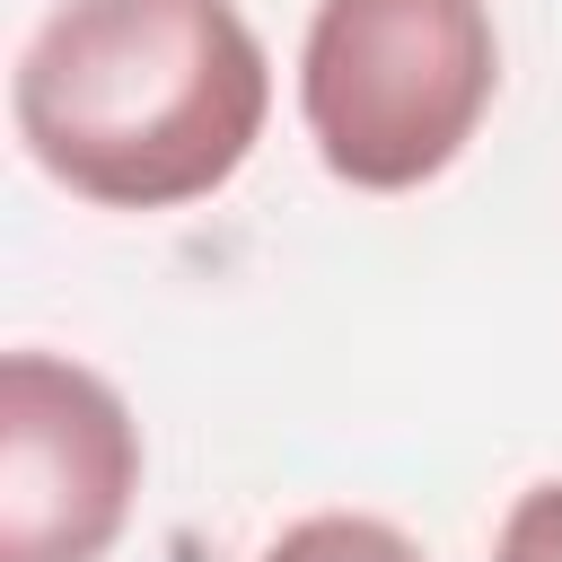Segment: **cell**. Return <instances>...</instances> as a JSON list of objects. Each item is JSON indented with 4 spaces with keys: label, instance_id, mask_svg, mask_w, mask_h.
<instances>
[{
    "label": "cell",
    "instance_id": "6da1fadb",
    "mask_svg": "<svg viewBox=\"0 0 562 562\" xmlns=\"http://www.w3.org/2000/svg\"><path fill=\"white\" fill-rule=\"evenodd\" d=\"M26 158L97 211L220 193L272 114V61L237 0H61L9 88Z\"/></svg>",
    "mask_w": 562,
    "mask_h": 562
},
{
    "label": "cell",
    "instance_id": "7a4b0ae2",
    "mask_svg": "<svg viewBox=\"0 0 562 562\" xmlns=\"http://www.w3.org/2000/svg\"><path fill=\"white\" fill-rule=\"evenodd\" d=\"M501 88L483 0H316L299 44V114L316 158L360 193L430 184Z\"/></svg>",
    "mask_w": 562,
    "mask_h": 562
},
{
    "label": "cell",
    "instance_id": "3957f363",
    "mask_svg": "<svg viewBox=\"0 0 562 562\" xmlns=\"http://www.w3.org/2000/svg\"><path fill=\"white\" fill-rule=\"evenodd\" d=\"M140 492L123 395L53 351L0 360V562H105Z\"/></svg>",
    "mask_w": 562,
    "mask_h": 562
},
{
    "label": "cell",
    "instance_id": "277c9868",
    "mask_svg": "<svg viewBox=\"0 0 562 562\" xmlns=\"http://www.w3.org/2000/svg\"><path fill=\"white\" fill-rule=\"evenodd\" d=\"M263 562H422V544L386 518H360V509H316L299 527H281L263 544Z\"/></svg>",
    "mask_w": 562,
    "mask_h": 562
},
{
    "label": "cell",
    "instance_id": "5b68a950",
    "mask_svg": "<svg viewBox=\"0 0 562 562\" xmlns=\"http://www.w3.org/2000/svg\"><path fill=\"white\" fill-rule=\"evenodd\" d=\"M492 562H562V483H536L509 501Z\"/></svg>",
    "mask_w": 562,
    "mask_h": 562
}]
</instances>
